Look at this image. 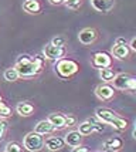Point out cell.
Instances as JSON below:
<instances>
[{"label": "cell", "instance_id": "cell-1", "mask_svg": "<svg viewBox=\"0 0 136 152\" xmlns=\"http://www.w3.org/2000/svg\"><path fill=\"white\" fill-rule=\"evenodd\" d=\"M97 118L99 119L101 122L108 124V125L113 126L115 129H119V131L126 129V126H128L126 119L121 118L115 111H112V110H109V108H102V107L98 108L97 110Z\"/></svg>", "mask_w": 136, "mask_h": 152}, {"label": "cell", "instance_id": "cell-2", "mask_svg": "<svg viewBox=\"0 0 136 152\" xmlns=\"http://www.w3.org/2000/svg\"><path fill=\"white\" fill-rule=\"evenodd\" d=\"M14 68H16V71L19 74V77H33V75L40 73V70L34 64L33 58H30L26 54L24 56H20L19 58H17Z\"/></svg>", "mask_w": 136, "mask_h": 152}, {"label": "cell", "instance_id": "cell-3", "mask_svg": "<svg viewBox=\"0 0 136 152\" xmlns=\"http://www.w3.org/2000/svg\"><path fill=\"white\" fill-rule=\"evenodd\" d=\"M79 70V66L75 60L71 58H60L55 64V73L61 78H70Z\"/></svg>", "mask_w": 136, "mask_h": 152}, {"label": "cell", "instance_id": "cell-4", "mask_svg": "<svg viewBox=\"0 0 136 152\" xmlns=\"http://www.w3.org/2000/svg\"><path fill=\"white\" fill-rule=\"evenodd\" d=\"M23 144H24V148H26L27 151L39 152L44 148V137H43L41 134L33 131V132H28L26 137H24Z\"/></svg>", "mask_w": 136, "mask_h": 152}, {"label": "cell", "instance_id": "cell-5", "mask_svg": "<svg viewBox=\"0 0 136 152\" xmlns=\"http://www.w3.org/2000/svg\"><path fill=\"white\" fill-rule=\"evenodd\" d=\"M112 83H113V87L118 90H129V91L136 90V80L126 73H121L115 75Z\"/></svg>", "mask_w": 136, "mask_h": 152}, {"label": "cell", "instance_id": "cell-6", "mask_svg": "<svg viewBox=\"0 0 136 152\" xmlns=\"http://www.w3.org/2000/svg\"><path fill=\"white\" fill-rule=\"evenodd\" d=\"M112 64V58L108 53H104V51H99V53H95L94 57H92V66L97 67V68H106Z\"/></svg>", "mask_w": 136, "mask_h": 152}, {"label": "cell", "instance_id": "cell-7", "mask_svg": "<svg viewBox=\"0 0 136 152\" xmlns=\"http://www.w3.org/2000/svg\"><path fill=\"white\" fill-rule=\"evenodd\" d=\"M67 53L64 47H57V46H52V44H48V46L44 48V57L48 60H60L63 58Z\"/></svg>", "mask_w": 136, "mask_h": 152}, {"label": "cell", "instance_id": "cell-8", "mask_svg": "<svg viewBox=\"0 0 136 152\" xmlns=\"http://www.w3.org/2000/svg\"><path fill=\"white\" fill-rule=\"evenodd\" d=\"M78 39H79V41H81L84 46H89V44H92V43L98 39V33H97L95 28L88 27V28H84V30L79 31Z\"/></svg>", "mask_w": 136, "mask_h": 152}, {"label": "cell", "instance_id": "cell-9", "mask_svg": "<svg viewBox=\"0 0 136 152\" xmlns=\"http://www.w3.org/2000/svg\"><path fill=\"white\" fill-rule=\"evenodd\" d=\"M95 94H97V97L99 99H102V101H108L111 99L113 95H115V90H113V87H111L109 84H99V86L95 88Z\"/></svg>", "mask_w": 136, "mask_h": 152}, {"label": "cell", "instance_id": "cell-10", "mask_svg": "<svg viewBox=\"0 0 136 152\" xmlns=\"http://www.w3.org/2000/svg\"><path fill=\"white\" fill-rule=\"evenodd\" d=\"M91 4L99 13H108L115 6V0H91Z\"/></svg>", "mask_w": 136, "mask_h": 152}, {"label": "cell", "instance_id": "cell-11", "mask_svg": "<svg viewBox=\"0 0 136 152\" xmlns=\"http://www.w3.org/2000/svg\"><path fill=\"white\" fill-rule=\"evenodd\" d=\"M123 141L119 137H111L104 142V148L106 152H116L119 149H122Z\"/></svg>", "mask_w": 136, "mask_h": 152}, {"label": "cell", "instance_id": "cell-12", "mask_svg": "<svg viewBox=\"0 0 136 152\" xmlns=\"http://www.w3.org/2000/svg\"><path fill=\"white\" fill-rule=\"evenodd\" d=\"M44 145L47 146V149H50V151H60V149L64 148L65 142L61 137H50L48 139L44 141Z\"/></svg>", "mask_w": 136, "mask_h": 152}, {"label": "cell", "instance_id": "cell-13", "mask_svg": "<svg viewBox=\"0 0 136 152\" xmlns=\"http://www.w3.org/2000/svg\"><path fill=\"white\" fill-rule=\"evenodd\" d=\"M81 141H82V135L78 132V131H70V132L65 135V138H64V142L67 144V145H70V146H78V145H81Z\"/></svg>", "mask_w": 136, "mask_h": 152}, {"label": "cell", "instance_id": "cell-14", "mask_svg": "<svg viewBox=\"0 0 136 152\" xmlns=\"http://www.w3.org/2000/svg\"><path fill=\"white\" fill-rule=\"evenodd\" d=\"M129 53H130V50H129V47H128V44H115L113 48H112V54L118 60L126 58L129 56Z\"/></svg>", "mask_w": 136, "mask_h": 152}, {"label": "cell", "instance_id": "cell-15", "mask_svg": "<svg viewBox=\"0 0 136 152\" xmlns=\"http://www.w3.org/2000/svg\"><path fill=\"white\" fill-rule=\"evenodd\" d=\"M48 121L51 122L52 125H54V128L57 129H61V128H65V115L61 113H52L48 115Z\"/></svg>", "mask_w": 136, "mask_h": 152}, {"label": "cell", "instance_id": "cell-16", "mask_svg": "<svg viewBox=\"0 0 136 152\" xmlns=\"http://www.w3.org/2000/svg\"><path fill=\"white\" fill-rule=\"evenodd\" d=\"M34 131H36V132H39V134H41V135H47V134L54 132V131H55V128H54V125H52L48 119H44V121H40L39 124L36 125Z\"/></svg>", "mask_w": 136, "mask_h": 152}, {"label": "cell", "instance_id": "cell-17", "mask_svg": "<svg viewBox=\"0 0 136 152\" xmlns=\"http://www.w3.org/2000/svg\"><path fill=\"white\" fill-rule=\"evenodd\" d=\"M23 9H24V12H27L30 14H37L41 10V4L37 0H26L23 3Z\"/></svg>", "mask_w": 136, "mask_h": 152}, {"label": "cell", "instance_id": "cell-18", "mask_svg": "<svg viewBox=\"0 0 136 152\" xmlns=\"http://www.w3.org/2000/svg\"><path fill=\"white\" fill-rule=\"evenodd\" d=\"M17 113L21 115V117H30L33 113H34V107L30 102H20L17 105Z\"/></svg>", "mask_w": 136, "mask_h": 152}, {"label": "cell", "instance_id": "cell-19", "mask_svg": "<svg viewBox=\"0 0 136 152\" xmlns=\"http://www.w3.org/2000/svg\"><path fill=\"white\" fill-rule=\"evenodd\" d=\"M115 75H116V74H115V71H113L112 68H109V67H106V68H101V71H99V77H101V78H102V81H105V83H109V81H112Z\"/></svg>", "mask_w": 136, "mask_h": 152}, {"label": "cell", "instance_id": "cell-20", "mask_svg": "<svg viewBox=\"0 0 136 152\" xmlns=\"http://www.w3.org/2000/svg\"><path fill=\"white\" fill-rule=\"evenodd\" d=\"M94 131H95V128H94V125L91 124L89 121H85L82 124H79V126H78V132L81 134L82 137L84 135H91Z\"/></svg>", "mask_w": 136, "mask_h": 152}, {"label": "cell", "instance_id": "cell-21", "mask_svg": "<svg viewBox=\"0 0 136 152\" xmlns=\"http://www.w3.org/2000/svg\"><path fill=\"white\" fill-rule=\"evenodd\" d=\"M4 80L6 81H10V83H13V81H17L19 80V74H17V71H16V68H7L6 71H4Z\"/></svg>", "mask_w": 136, "mask_h": 152}, {"label": "cell", "instance_id": "cell-22", "mask_svg": "<svg viewBox=\"0 0 136 152\" xmlns=\"http://www.w3.org/2000/svg\"><path fill=\"white\" fill-rule=\"evenodd\" d=\"M33 61H34V64L37 66V68H39L40 71H41V70H43V67H44V64H45L44 54H37V56L33 58Z\"/></svg>", "mask_w": 136, "mask_h": 152}, {"label": "cell", "instance_id": "cell-23", "mask_svg": "<svg viewBox=\"0 0 136 152\" xmlns=\"http://www.w3.org/2000/svg\"><path fill=\"white\" fill-rule=\"evenodd\" d=\"M65 6L68 7V9H71V10H77V9H79L81 7V0H64L63 1Z\"/></svg>", "mask_w": 136, "mask_h": 152}, {"label": "cell", "instance_id": "cell-24", "mask_svg": "<svg viewBox=\"0 0 136 152\" xmlns=\"http://www.w3.org/2000/svg\"><path fill=\"white\" fill-rule=\"evenodd\" d=\"M12 115V108L7 107L6 104H1L0 105V118H9Z\"/></svg>", "mask_w": 136, "mask_h": 152}, {"label": "cell", "instance_id": "cell-25", "mask_svg": "<svg viewBox=\"0 0 136 152\" xmlns=\"http://www.w3.org/2000/svg\"><path fill=\"white\" fill-rule=\"evenodd\" d=\"M6 152H23L21 145L17 142H9L6 146Z\"/></svg>", "mask_w": 136, "mask_h": 152}, {"label": "cell", "instance_id": "cell-26", "mask_svg": "<svg viewBox=\"0 0 136 152\" xmlns=\"http://www.w3.org/2000/svg\"><path fill=\"white\" fill-rule=\"evenodd\" d=\"M91 124L94 125V128H95V131H104L105 129V125H104V122H98V118H91V119H88Z\"/></svg>", "mask_w": 136, "mask_h": 152}, {"label": "cell", "instance_id": "cell-27", "mask_svg": "<svg viewBox=\"0 0 136 152\" xmlns=\"http://www.w3.org/2000/svg\"><path fill=\"white\" fill-rule=\"evenodd\" d=\"M52 46H57V47H64L65 46V39L64 37H61V36H58V37H54L51 41Z\"/></svg>", "mask_w": 136, "mask_h": 152}, {"label": "cell", "instance_id": "cell-28", "mask_svg": "<svg viewBox=\"0 0 136 152\" xmlns=\"http://www.w3.org/2000/svg\"><path fill=\"white\" fill-rule=\"evenodd\" d=\"M75 122H77V118H75L74 115H71V114L65 115V125H67V126L75 125Z\"/></svg>", "mask_w": 136, "mask_h": 152}, {"label": "cell", "instance_id": "cell-29", "mask_svg": "<svg viewBox=\"0 0 136 152\" xmlns=\"http://www.w3.org/2000/svg\"><path fill=\"white\" fill-rule=\"evenodd\" d=\"M71 152H89V148H88V146L78 145V146H74Z\"/></svg>", "mask_w": 136, "mask_h": 152}, {"label": "cell", "instance_id": "cell-30", "mask_svg": "<svg viewBox=\"0 0 136 152\" xmlns=\"http://www.w3.org/2000/svg\"><path fill=\"white\" fill-rule=\"evenodd\" d=\"M4 131H6V124H4L3 121H0V139L3 138V135H4Z\"/></svg>", "mask_w": 136, "mask_h": 152}, {"label": "cell", "instance_id": "cell-31", "mask_svg": "<svg viewBox=\"0 0 136 152\" xmlns=\"http://www.w3.org/2000/svg\"><path fill=\"white\" fill-rule=\"evenodd\" d=\"M129 46H130L129 50H133V51H136V39H132V40H130V44H129Z\"/></svg>", "mask_w": 136, "mask_h": 152}, {"label": "cell", "instance_id": "cell-32", "mask_svg": "<svg viewBox=\"0 0 136 152\" xmlns=\"http://www.w3.org/2000/svg\"><path fill=\"white\" fill-rule=\"evenodd\" d=\"M115 44H126V40L122 39V37H119V39H116Z\"/></svg>", "mask_w": 136, "mask_h": 152}, {"label": "cell", "instance_id": "cell-33", "mask_svg": "<svg viewBox=\"0 0 136 152\" xmlns=\"http://www.w3.org/2000/svg\"><path fill=\"white\" fill-rule=\"evenodd\" d=\"M63 1H64V0H50V3H51V4H61Z\"/></svg>", "mask_w": 136, "mask_h": 152}, {"label": "cell", "instance_id": "cell-34", "mask_svg": "<svg viewBox=\"0 0 136 152\" xmlns=\"http://www.w3.org/2000/svg\"><path fill=\"white\" fill-rule=\"evenodd\" d=\"M3 104V99H1V95H0V105Z\"/></svg>", "mask_w": 136, "mask_h": 152}, {"label": "cell", "instance_id": "cell-35", "mask_svg": "<svg viewBox=\"0 0 136 152\" xmlns=\"http://www.w3.org/2000/svg\"><path fill=\"white\" fill-rule=\"evenodd\" d=\"M4 152H6V151H4Z\"/></svg>", "mask_w": 136, "mask_h": 152}]
</instances>
